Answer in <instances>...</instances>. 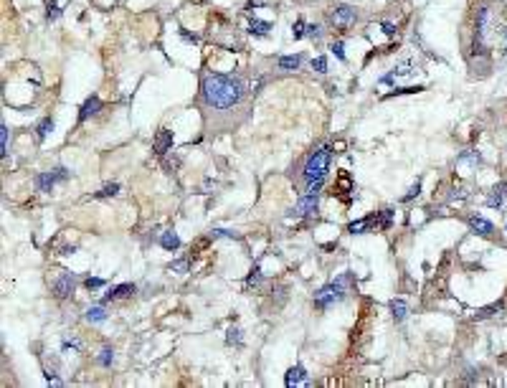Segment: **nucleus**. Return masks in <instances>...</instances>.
<instances>
[{
  "mask_svg": "<svg viewBox=\"0 0 507 388\" xmlns=\"http://www.w3.org/2000/svg\"><path fill=\"white\" fill-rule=\"evenodd\" d=\"M269 23L266 21H256V18H251V23H249V31L254 33V36H266L269 33Z\"/></svg>",
  "mask_w": 507,
  "mask_h": 388,
  "instance_id": "nucleus-19",
  "label": "nucleus"
},
{
  "mask_svg": "<svg viewBox=\"0 0 507 388\" xmlns=\"http://www.w3.org/2000/svg\"><path fill=\"white\" fill-rule=\"evenodd\" d=\"M330 49H332V54H335L340 61H345V46H342V41H335Z\"/></svg>",
  "mask_w": 507,
  "mask_h": 388,
  "instance_id": "nucleus-34",
  "label": "nucleus"
},
{
  "mask_svg": "<svg viewBox=\"0 0 507 388\" xmlns=\"http://www.w3.org/2000/svg\"><path fill=\"white\" fill-rule=\"evenodd\" d=\"M284 383H287L289 388H292V385H309V375H307V370H304L302 365H294V368H289Z\"/></svg>",
  "mask_w": 507,
  "mask_h": 388,
  "instance_id": "nucleus-10",
  "label": "nucleus"
},
{
  "mask_svg": "<svg viewBox=\"0 0 507 388\" xmlns=\"http://www.w3.org/2000/svg\"><path fill=\"white\" fill-rule=\"evenodd\" d=\"M51 130H54V120H51V117H46L41 125H38V140L44 142V140L49 137V132H51Z\"/></svg>",
  "mask_w": 507,
  "mask_h": 388,
  "instance_id": "nucleus-23",
  "label": "nucleus"
},
{
  "mask_svg": "<svg viewBox=\"0 0 507 388\" xmlns=\"http://www.w3.org/2000/svg\"><path fill=\"white\" fill-rule=\"evenodd\" d=\"M418 190H421V183L416 180V183H413V185L408 188V193H406V196H403V201H411L413 196H418Z\"/></svg>",
  "mask_w": 507,
  "mask_h": 388,
  "instance_id": "nucleus-36",
  "label": "nucleus"
},
{
  "mask_svg": "<svg viewBox=\"0 0 507 388\" xmlns=\"http://www.w3.org/2000/svg\"><path fill=\"white\" fill-rule=\"evenodd\" d=\"M380 28H383V33H385V36H393V33H396V26H393V23H388V21H385Z\"/></svg>",
  "mask_w": 507,
  "mask_h": 388,
  "instance_id": "nucleus-39",
  "label": "nucleus"
},
{
  "mask_svg": "<svg viewBox=\"0 0 507 388\" xmlns=\"http://www.w3.org/2000/svg\"><path fill=\"white\" fill-rule=\"evenodd\" d=\"M502 302H497V304H489V307H484V309H479L477 312V320H484V317H492V315H497V312H502Z\"/></svg>",
  "mask_w": 507,
  "mask_h": 388,
  "instance_id": "nucleus-21",
  "label": "nucleus"
},
{
  "mask_svg": "<svg viewBox=\"0 0 507 388\" xmlns=\"http://www.w3.org/2000/svg\"><path fill=\"white\" fill-rule=\"evenodd\" d=\"M170 269H173V271H178V274H185V271H188V261H185V259H183V261H173V264H170Z\"/></svg>",
  "mask_w": 507,
  "mask_h": 388,
  "instance_id": "nucleus-35",
  "label": "nucleus"
},
{
  "mask_svg": "<svg viewBox=\"0 0 507 388\" xmlns=\"http://www.w3.org/2000/svg\"><path fill=\"white\" fill-rule=\"evenodd\" d=\"M307 36H309V38H320V36H322L320 26H315V23H312V26H307Z\"/></svg>",
  "mask_w": 507,
  "mask_h": 388,
  "instance_id": "nucleus-37",
  "label": "nucleus"
},
{
  "mask_svg": "<svg viewBox=\"0 0 507 388\" xmlns=\"http://www.w3.org/2000/svg\"><path fill=\"white\" fill-rule=\"evenodd\" d=\"M292 36H294V38H302V36H307V26H304V21H297V23H294V28H292Z\"/></svg>",
  "mask_w": 507,
  "mask_h": 388,
  "instance_id": "nucleus-33",
  "label": "nucleus"
},
{
  "mask_svg": "<svg viewBox=\"0 0 507 388\" xmlns=\"http://www.w3.org/2000/svg\"><path fill=\"white\" fill-rule=\"evenodd\" d=\"M170 147H173V132L170 130H160L158 135H155V152L165 155Z\"/></svg>",
  "mask_w": 507,
  "mask_h": 388,
  "instance_id": "nucleus-11",
  "label": "nucleus"
},
{
  "mask_svg": "<svg viewBox=\"0 0 507 388\" xmlns=\"http://www.w3.org/2000/svg\"><path fill=\"white\" fill-rule=\"evenodd\" d=\"M391 309H393V317H396L398 322L406 317V302H403V299H393V302H391Z\"/></svg>",
  "mask_w": 507,
  "mask_h": 388,
  "instance_id": "nucleus-22",
  "label": "nucleus"
},
{
  "mask_svg": "<svg viewBox=\"0 0 507 388\" xmlns=\"http://www.w3.org/2000/svg\"><path fill=\"white\" fill-rule=\"evenodd\" d=\"M345 289H347V277H337L335 282L325 284L317 294H315V307L317 309H327L330 304L340 302L345 297Z\"/></svg>",
  "mask_w": 507,
  "mask_h": 388,
  "instance_id": "nucleus-3",
  "label": "nucleus"
},
{
  "mask_svg": "<svg viewBox=\"0 0 507 388\" xmlns=\"http://www.w3.org/2000/svg\"><path fill=\"white\" fill-rule=\"evenodd\" d=\"M54 294L59 297V299H66V297H71V292H74V287H76V279H74V274H59L56 279H54Z\"/></svg>",
  "mask_w": 507,
  "mask_h": 388,
  "instance_id": "nucleus-6",
  "label": "nucleus"
},
{
  "mask_svg": "<svg viewBox=\"0 0 507 388\" xmlns=\"http://www.w3.org/2000/svg\"><path fill=\"white\" fill-rule=\"evenodd\" d=\"M46 16H49V21H56L61 16V8L54 3V0H46Z\"/></svg>",
  "mask_w": 507,
  "mask_h": 388,
  "instance_id": "nucleus-28",
  "label": "nucleus"
},
{
  "mask_svg": "<svg viewBox=\"0 0 507 388\" xmlns=\"http://www.w3.org/2000/svg\"><path fill=\"white\" fill-rule=\"evenodd\" d=\"M160 244H163V249L175 251V249L180 246V239H178V234H173V231H165V234L160 236Z\"/></svg>",
  "mask_w": 507,
  "mask_h": 388,
  "instance_id": "nucleus-18",
  "label": "nucleus"
},
{
  "mask_svg": "<svg viewBox=\"0 0 507 388\" xmlns=\"http://www.w3.org/2000/svg\"><path fill=\"white\" fill-rule=\"evenodd\" d=\"M373 223H375V226H380V223H378V218H373V216H370V218H360V221H353V223H350V226H347V231H350V234H363V231H365V228H370Z\"/></svg>",
  "mask_w": 507,
  "mask_h": 388,
  "instance_id": "nucleus-16",
  "label": "nucleus"
},
{
  "mask_svg": "<svg viewBox=\"0 0 507 388\" xmlns=\"http://www.w3.org/2000/svg\"><path fill=\"white\" fill-rule=\"evenodd\" d=\"M69 178V170L66 168H56V170H51V173H41L36 178V188L38 190H44V193H49L59 180H66Z\"/></svg>",
  "mask_w": 507,
  "mask_h": 388,
  "instance_id": "nucleus-5",
  "label": "nucleus"
},
{
  "mask_svg": "<svg viewBox=\"0 0 507 388\" xmlns=\"http://www.w3.org/2000/svg\"><path fill=\"white\" fill-rule=\"evenodd\" d=\"M87 287L89 289H99V287H104V279H87Z\"/></svg>",
  "mask_w": 507,
  "mask_h": 388,
  "instance_id": "nucleus-40",
  "label": "nucleus"
},
{
  "mask_svg": "<svg viewBox=\"0 0 507 388\" xmlns=\"http://www.w3.org/2000/svg\"><path fill=\"white\" fill-rule=\"evenodd\" d=\"M489 8L487 6H479L477 8V21H474V36L477 38H484L487 36V28H489Z\"/></svg>",
  "mask_w": 507,
  "mask_h": 388,
  "instance_id": "nucleus-9",
  "label": "nucleus"
},
{
  "mask_svg": "<svg viewBox=\"0 0 507 388\" xmlns=\"http://www.w3.org/2000/svg\"><path fill=\"white\" fill-rule=\"evenodd\" d=\"M261 282H264V277H261V269H254L251 274H249V279H246V289L251 292V289H259L261 287Z\"/></svg>",
  "mask_w": 507,
  "mask_h": 388,
  "instance_id": "nucleus-20",
  "label": "nucleus"
},
{
  "mask_svg": "<svg viewBox=\"0 0 507 388\" xmlns=\"http://www.w3.org/2000/svg\"><path fill=\"white\" fill-rule=\"evenodd\" d=\"M87 320H89V322H104V320H107V312H104L102 307H92L89 312H87Z\"/></svg>",
  "mask_w": 507,
  "mask_h": 388,
  "instance_id": "nucleus-24",
  "label": "nucleus"
},
{
  "mask_svg": "<svg viewBox=\"0 0 507 388\" xmlns=\"http://www.w3.org/2000/svg\"><path fill=\"white\" fill-rule=\"evenodd\" d=\"M504 196H507V185L499 183V185L489 193V196H487V206H489V208H499V206L504 203Z\"/></svg>",
  "mask_w": 507,
  "mask_h": 388,
  "instance_id": "nucleus-13",
  "label": "nucleus"
},
{
  "mask_svg": "<svg viewBox=\"0 0 507 388\" xmlns=\"http://www.w3.org/2000/svg\"><path fill=\"white\" fill-rule=\"evenodd\" d=\"M120 193V185L117 183H109V185H104L99 193H97V198H109V196H117Z\"/></svg>",
  "mask_w": 507,
  "mask_h": 388,
  "instance_id": "nucleus-26",
  "label": "nucleus"
},
{
  "mask_svg": "<svg viewBox=\"0 0 507 388\" xmlns=\"http://www.w3.org/2000/svg\"><path fill=\"white\" fill-rule=\"evenodd\" d=\"M203 97L213 109H228L233 104H239L244 97V84L233 76L223 74H206L203 79Z\"/></svg>",
  "mask_w": 507,
  "mask_h": 388,
  "instance_id": "nucleus-1",
  "label": "nucleus"
},
{
  "mask_svg": "<svg viewBox=\"0 0 507 388\" xmlns=\"http://www.w3.org/2000/svg\"><path fill=\"white\" fill-rule=\"evenodd\" d=\"M114 363V353H112V347H104L102 355H99V365H112Z\"/></svg>",
  "mask_w": 507,
  "mask_h": 388,
  "instance_id": "nucleus-30",
  "label": "nucleus"
},
{
  "mask_svg": "<svg viewBox=\"0 0 507 388\" xmlns=\"http://www.w3.org/2000/svg\"><path fill=\"white\" fill-rule=\"evenodd\" d=\"M299 64H302V56H299V54H294V56H279V59H277V66L284 69V71H294Z\"/></svg>",
  "mask_w": 507,
  "mask_h": 388,
  "instance_id": "nucleus-17",
  "label": "nucleus"
},
{
  "mask_svg": "<svg viewBox=\"0 0 507 388\" xmlns=\"http://www.w3.org/2000/svg\"><path fill=\"white\" fill-rule=\"evenodd\" d=\"M135 294V284H120V287H112V292H107V302L109 299H125V297H132Z\"/></svg>",
  "mask_w": 507,
  "mask_h": 388,
  "instance_id": "nucleus-14",
  "label": "nucleus"
},
{
  "mask_svg": "<svg viewBox=\"0 0 507 388\" xmlns=\"http://www.w3.org/2000/svg\"><path fill=\"white\" fill-rule=\"evenodd\" d=\"M213 236H226V239H236V234H233V231H226V228H216V231H213Z\"/></svg>",
  "mask_w": 507,
  "mask_h": 388,
  "instance_id": "nucleus-38",
  "label": "nucleus"
},
{
  "mask_svg": "<svg viewBox=\"0 0 507 388\" xmlns=\"http://www.w3.org/2000/svg\"><path fill=\"white\" fill-rule=\"evenodd\" d=\"M499 3H504V6H507V0H499Z\"/></svg>",
  "mask_w": 507,
  "mask_h": 388,
  "instance_id": "nucleus-42",
  "label": "nucleus"
},
{
  "mask_svg": "<svg viewBox=\"0 0 507 388\" xmlns=\"http://www.w3.org/2000/svg\"><path fill=\"white\" fill-rule=\"evenodd\" d=\"M294 213H297V216H312V213H317V196L304 193V196L297 201V206H294Z\"/></svg>",
  "mask_w": 507,
  "mask_h": 388,
  "instance_id": "nucleus-8",
  "label": "nucleus"
},
{
  "mask_svg": "<svg viewBox=\"0 0 507 388\" xmlns=\"http://www.w3.org/2000/svg\"><path fill=\"white\" fill-rule=\"evenodd\" d=\"M312 69H315L317 74H325V71H327V59H325V56H317L315 61H312Z\"/></svg>",
  "mask_w": 507,
  "mask_h": 388,
  "instance_id": "nucleus-32",
  "label": "nucleus"
},
{
  "mask_svg": "<svg viewBox=\"0 0 507 388\" xmlns=\"http://www.w3.org/2000/svg\"><path fill=\"white\" fill-rule=\"evenodd\" d=\"M502 41H504V46H507V28H502Z\"/></svg>",
  "mask_w": 507,
  "mask_h": 388,
  "instance_id": "nucleus-41",
  "label": "nucleus"
},
{
  "mask_svg": "<svg viewBox=\"0 0 507 388\" xmlns=\"http://www.w3.org/2000/svg\"><path fill=\"white\" fill-rule=\"evenodd\" d=\"M0 152H3V158L8 155V127L0 125Z\"/></svg>",
  "mask_w": 507,
  "mask_h": 388,
  "instance_id": "nucleus-29",
  "label": "nucleus"
},
{
  "mask_svg": "<svg viewBox=\"0 0 507 388\" xmlns=\"http://www.w3.org/2000/svg\"><path fill=\"white\" fill-rule=\"evenodd\" d=\"M61 350H64V353H79V350H82V342L76 340V337H71V340L66 337L64 345H61Z\"/></svg>",
  "mask_w": 507,
  "mask_h": 388,
  "instance_id": "nucleus-25",
  "label": "nucleus"
},
{
  "mask_svg": "<svg viewBox=\"0 0 507 388\" xmlns=\"http://www.w3.org/2000/svg\"><path fill=\"white\" fill-rule=\"evenodd\" d=\"M355 18H358V13H355V8H350V6H340V8H335V13L330 16L332 26L340 28V31H347L350 26L355 23Z\"/></svg>",
  "mask_w": 507,
  "mask_h": 388,
  "instance_id": "nucleus-4",
  "label": "nucleus"
},
{
  "mask_svg": "<svg viewBox=\"0 0 507 388\" xmlns=\"http://www.w3.org/2000/svg\"><path fill=\"white\" fill-rule=\"evenodd\" d=\"M330 155H332L330 147H317L304 163L302 178L307 183V193H312V196H317L322 183H325V175H327V168H330Z\"/></svg>",
  "mask_w": 507,
  "mask_h": 388,
  "instance_id": "nucleus-2",
  "label": "nucleus"
},
{
  "mask_svg": "<svg viewBox=\"0 0 507 388\" xmlns=\"http://www.w3.org/2000/svg\"><path fill=\"white\" fill-rule=\"evenodd\" d=\"M391 221H393V208H383V211H380V218H378L380 228H388V226H391Z\"/></svg>",
  "mask_w": 507,
  "mask_h": 388,
  "instance_id": "nucleus-27",
  "label": "nucleus"
},
{
  "mask_svg": "<svg viewBox=\"0 0 507 388\" xmlns=\"http://www.w3.org/2000/svg\"><path fill=\"white\" fill-rule=\"evenodd\" d=\"M244 340H241V330L239 327H231L228 330V345H241Z\"/></svg>",
  "mask_w": 507,
  "mask_h": 388,
  "instance_id": "nucleus-31",
  "label": "nucleus"
},
{
  "mask_svg": "<svg viewBox=\"0 0 507 388\" xmlns=\"http://www.w3.org/2000/svg\"><path fill=\"white\" fill-rule=\"evenodd\" d=\"M413 71H416V61H413V59H406V61H401L391 74L383 76V84H391L393 79H401V76H408V74H413Z\"/></svg>",
  "mask_w": 507,
  "mask_h": 388,
  "instance_id": "nucleus-7",
  "label": "nucleus"
},
{
  "mask_svg": "<svg viewBox=\"0 0 507 388\" xmlns=\"http://www.w3.org/2000/svg\"><path fill=\"white\" fill-rule=\"evenodd\" d=\"M99 109H102V99H99V97H89V99L84 102L82 112H79V122H87L92 114H97Z\"/></svg>",
  "mask_w": 507,
  "mask_h": 388,
  "instance_id": "nucleus-12",
  "label": "nucleus"
},
{
  "mask_svg": "<svg viewBox=\"0 0 507 388\" xmlns=\"http://www.w3.org/2000/svg\"><path fill=\"white\" fill-rule=\"evenodd\" d=\"M469 226H472V231H477V234H482V236H489L492 231H494V226H492L487 218H479V216H474V218L469 221Z\"/></svg>",
  "mask_w": 507,
  "mask_h": 388,
  "instance_id": "nucleus-15",
  "label": "nucleus"
}]
</instances>
